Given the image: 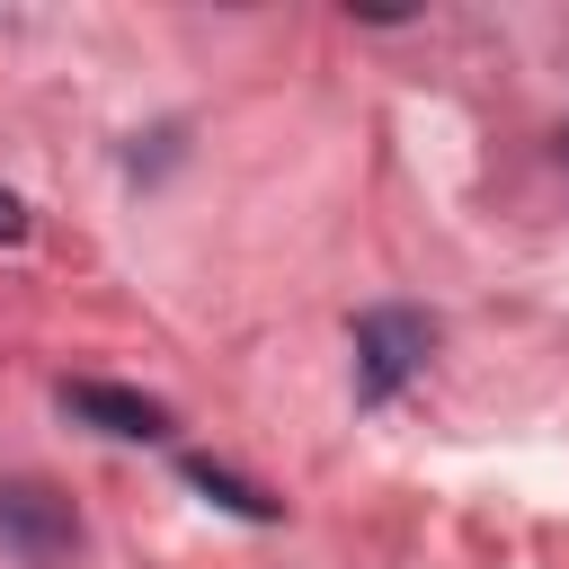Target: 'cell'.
Instances as JSON below:
<instances>
[{"label":"cell","mask_w":569,"mask_h":569,"mask_svg":"<svg viewBox=\"0 0 569 569\" xmlns=\"http://www.w3.org/2000/svg\"><path fill=\"white\" fill-rule=\"evenodd\" d=\"M0 240H27V204H18L9 187H0Z\"/></svg>","instance_id":"5"},{"label":"cell","mask_w":569,"mask_h":569,"mask_svg":"<svg viewBox=\"0 0 569 569\" xmlns=\"http://www.w3.org/2000/svg\"><path fill=\"white\" fill-rule=\"evenodd\" d=\"M62 409L89 418L98 436H169V409L151 391H124V382H62Z\"/></svg>","instance_id":"3"},{"label":"cell","mask_w":569,"mask_h":569,"mask_svg":"<svg viewBox=\"0 0 569 569\" xmlns=\"http://www.w3.org/2000/svg\"><path fill=\"white\" fill-rule=\"evenodd\" d=\"M560 160H569V133H560Z\"/></svg>","instance_id":"6"},{"label":"cell","mask_w":569,"mask_h":569,"mask_svg":"<svg viewBox=\"0 0 569 569\" xmlns=\"http://www.w3.org/2000/svg\"><path fill=\"white\" fill-rule=\"evenodd\" d=\"M0 542H9L27 569H53V560H71L80 516H71V498H62L53 480H0Z\"/></svg>","instance_id":"2"},{"label":"cell","mask_w":569,"mask_h":569,"mask_svg":"<svg viewBox=\"0 0 569 569\" xmlns=\"http://www.w3.org/2000/svg\"><path fill=\"white\" fill-rule=\"evenodd\" d=\"M427 356H436V320L427 311H400V302L365 311L356 320V400H391Z\"/></svg>","instance_id":"1"},{"label":"cell","mask_w":569,"mask_h":569,"mask_svg":"<svg viewBox=\"0 0 569 569\" xmlns=\"http://www.w3.org/2000/svg\"><path fill=\"white\" fill-rule=\"evenodd\" d=\"M187 480H196V489H204L213 507H231V516H249V525H276V516H284V507H276V498H267L258 480H240V471H222V462H204V453L187 462Z\"/></svg>","instance_id":"4"}]
</instances>
